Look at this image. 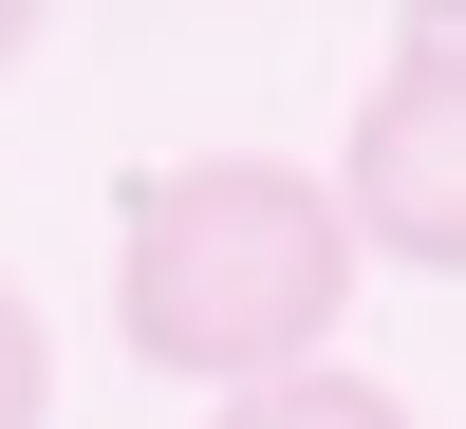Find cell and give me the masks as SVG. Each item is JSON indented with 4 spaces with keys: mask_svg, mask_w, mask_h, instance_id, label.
Here are the masks:
<instances>
[{
    "mask_svg": "<svg viewBox=\"0 0 466 429\" xmlns=\"http://www.w3.org/2000/svg\"><path fill=\"white\" fill-rule=\"evenodd\" d=\"M206 429H410L392 373H261V393H224Z\"/></svg>",
    "mask_w": 466,
    "mask_h": 429,
    "instance_id": "3957f363",
    "label": "cell"
},
{
    "mask_svg": "<svg viewBox=\"0 0 466 429\" xmlns=\"http://www.w3.org/2000/svg\"><path fill=\"white\" fill-rule=\"evenodd\" d=\"M112 318L168 393H261V373H318V336L355 318V224L318 169L280 149H187L131 169L112 206Z\"/></svg>",
    "mask_w": 466,
    "mask_h": 429,
    "instance_id": "6da1fadb",
    "label": "cell"
},
{
    "mask_svg": "<svg viewBox=\"0 0 466 429\" xmlns=\"http://www.w3.org/2000/svg\"><path fill=\"white\" fill-rule=\"evenodd\" d=\"M392 19H410V37H466V0H392Z\"/></svg>",
    "mask_w": 466,
    "mask_h": 429,
    "instance_id": "8992f818",
    "label": "cell"
},
{
    "mask_svg": "<svg viewBox=\"0 0 466 429\" xmlns=\"http://www.w3.org/2000/svg\"><path fill=\"white\" fill-rule=\"evenodd\" d=\"M0 429H56V318L0 281Z\"/></svg>",
    "mask_w": 466,
    "mask_h": 429,
    "instance_id": "277c9868",
    "label": "cell"
},
{
    "mask_svg": "<svg viewBox=\"0 0 466 429\" xmlns=\"http://www.w3.org/2000/svg\"><path fill=\"white\" fill-rule=\"evenodd\" d=\"M37 19H56V0H0V75H19V56H37Z\"/></svg>",
    "mask_w": 466,
    "mask_h": 429,
    "instance_id": "5b68a950",
    "label": "cell"
},
{
    "mask_svg": "<svg viewBox=\"0 0 466 429\" xmlns=\"http://www.w3.org/2000/svg\"><path fill=\"white\" fill-rule=\"evenodd\" d=\"M336 224H355V261L466 281V37H392V75L336 131Z\"/></svg>",
    "mask_w": 466,
    "mask_h": 429,
    "instance_id": "7a4b0ae2",
    "label": "cell"
}]
</instances>
